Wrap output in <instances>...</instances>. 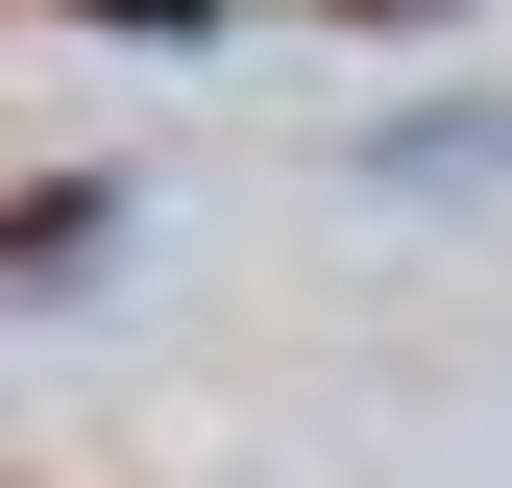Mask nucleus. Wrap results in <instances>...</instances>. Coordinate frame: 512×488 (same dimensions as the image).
Here are the masks:
<instances>
[{
    "label": "nucleus",
    "mask_w": 512,
    "mask_h": 488,
    "mask_svg": "<svg viewBox=\"0 0 512 488\" xmlns=\"http://www.w3.org/2000/svg\"><path fill=\"white\" fill-rule=\"evenodd\" d=\"M342 25H439V0H342Z\"/></svg>",
    "instance_id": "obj_1"
}]
</instances>
